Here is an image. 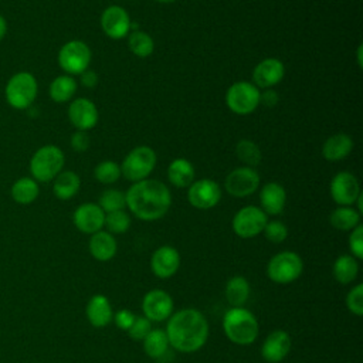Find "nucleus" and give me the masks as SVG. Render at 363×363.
I'll list each match as a JSON object with an SVG mask.
<instances>
[{"label": "nucleus", "instance_id": "nucleus-21", "mask_svg": "<svg viewBox=\"0 0 363 363\" xmlns=\"http://www.w3.org/2000/svg\"><path fill=\"white\" fill-rule=\"evenodd\" d=\"M286 203V191L282 184L269 182L261 187L259 204L261 210L267 216H278L284 211Z\"/></svg>", "mask_w": 363, "mask_h": 363}, {"label": "nucleus", "instance_id": "nucleus-48", "mask_svg": "<svg viewBox=\"0 0 363 363\" xmlns=\"http://www.w3.org/2000/svg\"><path fill=\"white\" fill-rule=\"evenodd\" d=\"M156 1H159V3H172L174 0H156Z\"/></svg>", "mask_w": 363, "mask_h": 363}, {"label": "nucleus", "instance_id": "nucleus-31", "mask_svg": "<svg viewBox=\"0 0 363 363\" xmlns=\"http://www.w3.org/2000/svg\"><path fill=\"white\" fill-rule=\"evenodd\" d=\"M142 345H143L145 353L152 359L160 360L169 352V340H167V335L163 329L152 328V330L142 340Z\"/></svg>", "mask_w": 363, "mask_h": 363}, {"label": "nucleus", "instance_id": "nucleus-11", "mask_svg": "<svg viewBox=\"0 0 363 363\" xmlns=\"http://www.w3.org/2000/svg\"><path fill=\"white\" fill-rule=\"evenodd\" d=\"M259 183L261 177L254 167L240 166L227 174L224 180V189L230 196L242 199L255 193L259 187Z\"/></svg>", "mask_w": 363, "mask_h": 363}, {"label": "nucleus", "instance_id": "nucleus-7", "mask_svg": "<svg viewBox=\"0 0 363 363\" xmlns=\"http://www.w3.org/2000/svg\"><path fill=\"white\" fill-rule=\"evenodd\" d=\"M157 162L156 152L149 146L133 147L122 160L121 174L129 182H140L147 179Z\"/></svg>", "mask_w": 363, "mask_h": 363}, {"label": "nucleus", "instance_id": "nucleus-3", "mask_svg": "<svg viewBox=\"0 0 363 363\" xmlns=\"http://www.w3.org/2000/svg\"><path fill=\"white\" fill-rule=\"evenodd\" d=\"M223 332L231 343L248 346L257 340L259 323L250 309L242 306L230 308L223 316Z\"/></svg>", "mask_w": 363, "mask_h": 363}, {"label": "nucleus", "instance_id": "nucleus-34", "mask_svg": "<svg viewBox=\"0 0 363 363\" xmlns=\"http://www.w3.org/2000/svg\"><path fill=\"white\" fill-rule=\"evenodd\" d=\"M237 157L248 167H255L259 164L262 155L258 145L250 139H241L235 146Z\"/></svg>", "mask_w": 363, "mask_h": 363}, {"label": "nucleus", "instance_id": "nucleus-17", "mask_svg": "<svg viewBox=\"0 0 363 363\" xmlns=\"http://www.w3.org/2000/svg\"><path fill=\"white\" fill-rule=\"evenodd\" d=\"M98 108L88 98H75L68 106V119L77 130H89L98 123Z\"/></svg>", "mask_w": 363, "mask_h": 363}, {"label": "nucleus", "instance_id": "nucleus-47", "mask_svg": "<svg viewBox=\"0 0 363 363\" xmlns=\"http://www.w3.org/2000/svg\"><path fill=\"white\" fill-rule=\"evenodd\" d=\"M362 54H363V45H362V44H359V47H357V50H356V58H357V65H359V68H362V67H363Z\"/></svg>", "mask_w": 363, "mask_h": 363}, {"label": "nucleus", "instance_id": "nucleus-46", "mask_svg": "<svg viewBox=\"0 0 363 363\" xmlns=\"http://www.w3.org/2000/svg\"><path fill=\"white\" fill-rule=\"evenodd\" d=\"M6 33H7V23H6V18L0 14V41L3 40Z\"/></svg>", "mask_w": 363, "mask_h": 363}, {"label": "nucleus", "instance_id": "nucleus-37", "mask_svg": "<svg viewBox=\"0 0 363 363\" xmlns=\"http://www.w3.org/2000/svg\"><path fill=\"white\" fill-rule=\"evenodd\" d=\"M95 179L102 184H112L119 180L121 174V166L116 162L112 160H104L99 162L94 169Z\"/></svg>", "mask_w": 363, "mask_h": 363}, {"label": "nucleus", "instance_id": "nucleus-16", "mask_svg": "<svg viewBox=\"0 0 363 363\" xmlns=\"http://www.w3.org/2000/svg\"><path fill=\"white\" fill-rule=\"evenodd\" d=\"M180 252L172 245L156 248L150 257V269L160 279L172 278L180 268Z\"/></svg>", "mask_w": 363, "mask_h": 363}, {"label": "nucleus", "instance_id": "nucleus-43", "mask_svg": "<svg viewBox=\"0 0 363 363\" xmlns=\"http://www.w3.org/2000/svg\"><path fill=\"white\" fill-rule=\"evenodd\" d=\"M89 143H91V139L88 132L85 130H75L71 135V147L78 153L86 152L89 147Z\"/></svg>", "mask_w": 363, "mask_h": 363}, {"label": "nucleus", "instance_id": "nucleus-41", "mask_svg": "<svg viewBox=\"0 0 363 363\" xmlns=\"http://www.w3.org/2000/svg\"><path fill=\"white\" fill-rule=\"evenodd\" d=\"M347 244L352 252L350 255H353L356 259L360 261L363 258V225L362 224H359L350 231Z\"/></svg>", "mask_w": 363, "mask_h": 363}, {"label": "nucleus", "instance_id": "nucleus-9", "mask_svg": "<svg viewBox=\"0 0 363 363\" xmlns=\"http://www.w3.org/2000/svg\"><path fill=\"white\" fill-rule=\"evenodd\" d=\"M92 54L86 43L81 40L67 41L58 51V65L67 75H79L88 69Z\"/></svg>", "mask_w": 363, "mask_h": 363}, {"label": "nucleus", "instance_id": "nucleus-44", "mask_svg": "<svg viewBox=\"0 0 363 363\" xmlns=\"http://www.w3.org/2000/svg\"><path fill=\"white\" fill-rule=\"evenodd\" d=\"M278 92L274 91L272 88H268V89H264L261 94H259V104L264 105L265 108H274L277 104H278Z\"/></svg>", "mask_w": 363, "mask_h": 363}, {"label": "nucleus", "instance_id": "nucleus-20", "mask_svg": "<svg viewBox=\"0 0 363 363\" xmlns=\"http://www.w3.org/2000/svg\"><path fill=\"white\" fill-rule=\"evenodd\" d=\"M285 75L284 62L278 58L269 57L259 61L252 71V84L258 89H268L279 84Z\"/></svg>", "mask_w": 363, "mask_h": 363}, {"label": "nucleus", "instance_id": "nucleus-25", "mask_svg": "<svg viewBox=\"0 0 363 363\" xmlns=\"http://www.w3.org/2000/svg\"><path fill=\"white\" fill-rule=\"evenodd\" d=\"M194 166L184 157H177L167 166V179L172 186L177 189L189 187L194 182Z\"/></svg>", "mask_w": 363, "mask_h": 363}, {"label": "nucleus", "instance_id": "nucleus-45", "mask_svg": "<svg viewBox=\"0 0 363 363\" xmlns=\"http://www.w3.org/2000/svg\"><path fill=\"white\" fill-rule=\"evenodd\" d=\"M79 82L85 88H94L98 84V75L92 69H85L82 74H79Z\"/></svg>", "mask_w": 363, "mask_h": 363}, {"label": "nucleus", "instance_id": "nucleus-18", "mask_svg": "<svg viewBox=\"0 0 363 363\" xmlns=\"http://www.w3.org/2000/svg\"><path fill=\"white\" fill-rule=\"evenodd\" d=\"M292 339L284 329H275L268 333L261 346V356L268 363L282 362L291 352Z\"/></svg>", "mask_w": 363, "mask_h": 363}, {"label": "nucleus", "instance_id": "nucleus-24", "mask_svg": "<svg viewBox=\"0 0 363 363\" xmlns=\"http://www.w3.org/2000/svg\"><path fill=\"white\" fill-rule=\"evenodd\" d=\"M353 149V140L346 133H335L322 145V156L329 162H337L349 156Z\"/></svg>", "mask_w": 363, "mask_h": 363}, {"label": "nucleus", "instance_id": "nucleus-14", "mask_svg": "<svg viewBox=\"0 0 363 363\" xmlns=\"http://www.w3.org/2000/svg\"><path fill=\"white\" fill-rule=\"evenodd\" d=\"M329 193L337 206H353L362 194L359 180L350 172L336 173L330 180Z\"/></svg>", "mask_w": 363, "mask_h": 363}, {"label": "nucleus", "instance_id": "nucleus-1", "mask_svg": "<svg viewBox=\"0 0 363 363\" xmlns=\"http://www.w3.org/2000/svg\"><path fill=\"white\" fill-rule=\"evenodd\" d=\"M164 332L170 347L182 353H194L206 345L210 326L199 309L184 308L170 315Z\"/></svg>", "mask_w": 363, "mask_h": 363}, {"label": "nucleus", "instance_id": "nucleus-5", "mask_svg": "<svg viewBox=\"0 0 363 363\" xmlns=\"http://www.w3.org/2000/svg\"><path fill=\"white\" fill-rule=\"evenodd\" d=\"M303 272V261L295 251H281L272 255L267 264V277L279 285L296 281Z\"/></svg>", "mask_w": 363, "mask_h": 363}, {"label": "nucleus", "instance_id": "nucleus-36", "mask_svg": "<svg viewBox=\"0 0 363 363\" xmlns=\"http://www.w3.org/2000/svg\"><path fill=\"white\" fill-rule=\"evenodd\" d=\"M130 216L125 210L111 211L105 214V224L106 231L111 234H123L130 227Z\"/></svg>", "mask_w": 363, "mask_h": 363}, {"label": "nucleus", "instance_id": "nucleus-32", "mask_svg": "<svg viewBox=\"0 0 363 363\" xmlns=\"http://www.w3.org/2000/svg\"><path fill=\"white\" fill-rule=\"evenodd\" d=\"M38 194L40 187L33 177H20L11 186V197L18 204H30Z\"/></svg>", "mask_w": 363, "mask_h": 363}, {"label": "nucleus", "instance_id": "nucleus-38", "mask_svg": "<svg viewBox=\"0 0 363 363\" xmlns=\"http://www.w3.org/2000/svg\"><path fill=\"white\" fill-rule=\"evenodd\" d=\"M265 238L269 241V242H274V244H281L286 240L288 237V227L279 221V220H272V221H267L264 230H262Z\"/></svg>", "mask_w": 363, "mask_h": 363}, {"label": "nucleus", "instance_id": "nucleus-29", "mask_svg": "<svg viewBox=\"0 0 363 363\" xmlns=\"http://www.w3.org/2000/svg\"><path fill=\"white\" fill-rule=\"evenodd\" d=\"M329 223L335 230L352 231L360 224V213L353 206H339L329 214Z\"/></svg>", "mask_w": 363, "mask_h": 363}, {"label": "nucleus", "instance_id": "nucleus-27", "mask_svg": "<svg viewBox=\"0 0 363 363\" xmlns=\"http://www.w3.org/2000/svg\"><path fill=\"white\" fill-rule=\"evenodd\" d=\"M332 274L336 282L342 285L352 284L359 274V259L350 254L339 255L332 267Z\"/></svg>", "mask_w": 363, "mask_h": 363}, {"label": "nucleus", "instance_id": "nucleus-15", "mask_svg": "<svg viewBox=\"0 0 363 363\" xmlns=\"http://www.w3.org/2000/svg\"><path fill=\"white\" fill-rule=\"evenodd\" d=\"M99 23L102 31L112 40L125 38L132 26L129 13L121 6H108L102 11Z\"/></svg>", "mask_w": 363, "mask_h": 363}, {"label": "nucleus", "instance_id": "nucleus-30", "mask_svg": "<svg viewBox=\"0 0 363 363\" xmlns=\"http://www.w3.org/2000/svg\"><path fill=\"white\" fill-rule=\"evenodd\" d=\"M78 88V84L75 81L74 77L71 75H58L57 78L52 79V82L50 84L48 88V94L50 98L57 102V104H64L72 99V96L75 95Z\"/></svg>", "mask_w": 363, "mask_h": 363}, {"label": "nucleus", "instance_id": "nucleus-12", "mask_svg": "<svg viewBox=\"0 0 363 363\" xmlns=\"http://www.w3.org/2000/svg\"><path fill=\"white\" fill-rule=\"evenodd\" d=\"M221 200V187L211 179L194 180L187 187V201L197 210H210Z\"/></svg>", "mask_w": 363, "mask_h": 363}, {"label": "nucleus", "instance_id": "nucleus-40", "mask_svg": "<svg viewBox=\"0 0 363 363\" xmlns=\"http://www.w3.org/2000/svg\"><path fill=\"white\" fill-rule=\"evenodd\" d=\"M150 330H152V322L147 318H145L143 315H140V316L135 318L132 326L128 329V335L132 340L142 342Z\"/></svg>", "mask_w": 363, "mask_h": 363}, {"label": "nucleus", "instance_id": "nucleus-28", "mask_svg": "<svg viewBox=\"0 0 363 363\" xmlns=\"http://www.w3.org/2000/svg\"><path fill=\"white\" fill-rule=\"evenodd\" d=\"M250 292H251L250 282L247 281V278H244L241 275H235V277L230 278L224 288L225 299L231 305V308L244 306V303L250 298Z\"/></svg>", "mask_w": 363, "mask_h": 363}, {"label": "nucleus", "instance_id": "nucleus-6", "mask_svg": "<svg viewBox=\"0 0 363 363\" xmlns=\"http://www.w3.org/2000/svg\"><path fill=\"white\" fill-rule=\"evenodd\" d=\"M38 92V84L31 72H16L7 82L4 95L7 104L14 109H27L34 102Z\"/></svg>", "mask_w": 363, "mask_h": 363}, {"label": "nucleus", "instance_id": "nucleus-26", "mask_svg": "<svg viewBox=\"0 0 363 363\" xmlns=\"http://www.w3.org/2000/svg\"><path fill=\"white\" fill-rule=\"evenodd\" d=\"M79 176L72 170H65L55 176L52 183V193L60 200H69L79 191Z\"/></svg>", "mask_w": 363, "mask_h": 363}, {"label": "nucleus", "instance_id": "nucleus-22", "mask_svg": "<svg viewBox=\"0 0 363 363\" xmlns=\"http://www.w3.org/2000/svg\"><path fill=\"white\" fill-rule=\"evenodd\" d=\"M85 315L94 328H105L112 322L113 309L105 295L95 294L86 303Z\"/></svg>", "mask_w": 363, "mask_h": 363}, {"label": "nucleus", "instance_id": "nucleus-39", "mask_svg": "<svg viewBox=\"0 0 363 363\" xmlns=\"http://www.w3.org/2000/svg\"><path fill=\"white\" fill-rule=\"evenodd\" d=\"M346 308L356 316L363 315V284L354 285L346 295Z\"/></svg>", "mask_w": 363, "mask_h": 363}, {"label": "nucleus", "instance_id": "nucleus-23", "mask_svg": "<svg viewBox=\"0 0 363 363\" xmlns=\"http://www.w3.org/2000/svg\"><path fill=\"white\" fill-rule=\"evenodd\" d=\"M88 248H89V254L96 261L106 262V261H111L116 255L118 242H116L113 234L101 230V231L91 234Z\"/></svg>", "mask_w": 363, "mask_h": 363}, {"label": "nucleus", "instance_id": "nucleus-33", "mask_svg": "<svg viewBox=\"0 0 363 363\" xmlns=\"http://www.w3.org/2000/svg\"><path fill=\"white\" fill-rule=\"evenodd\" d=\"M128 45H129L130 52L136 57H140V58L149 57L155 50L153 38L147 33L139 31V30L133 31L128 37Z\"/></svg>", "mask_w": 363, "mask_h": 363}, {"label": "nucleus", "instance_id": "nucleus-42", "mask_svg": "<svg viewBox=\"0 0 363 363\" xmlns=\"http://www.w3.org/2000/svg\"><path fill=\"white\" fill-rule=\"evenodd\" d=\"M135 318H136V315L132 311H129V309H119V311H116L113 313L112 320L115 322L116 328H119L121 330H126L128 332V329L132 326Z\"/></svg>", "mask_w": 363, "mask_h": 363}, {"label": "nucleus", "instance_id": "nucleus-2", "mask_svg": "<svg viewBox=\"0 0 363 363\" xmlns=\"http://www.w3.org/2000/svg\"><path fill=\"white\" fill-rule=\"evenodd\" d=\"M126 207L142 221H156L167 214L172 206L169 187L156 179L135 182L125 193Z\"/></svg>", "mask_w": 363, "mask_h": 363}, {"label": "nucleus", "instance_id": "nucleus-13", "mask_svg": "<svg viewBox=\"0 0 363 363\" xmlns=\"http://www.w3.org/2000/svg\"><path fill=\"white\" fill-rule=\"evenodd\" d=\"M174 302L170 294L164 289H150L142 299L143 316L150 322H163L173 313Z\"/></svg>", "mask_w": 363, "mask_h": 363}, {"label": "nucleus", "instance_id": "nucleus-8", "mask_svg": "<svg viewBox=\"0 0 363 363\" xmlns=\"http://www.w3.org/2000/svg\"><path fill=\"white\" fill-rule=\"evenodd\" d=\"M259 94L261 91L252 82L237 81L228 86L225 104L237 115H250L259 106Z\"/></svg>", "mask_w": 363, "mask_h": 363}, {"label": "nucleus", "instance_id": "nucleus-35", "mask_svg": "<svg viewBox=\"0 0 363 363\" xmlns=\"http://www.w3.org/2000/svg\"><path fill=\"white\" fill-rule=\"evenodd\" d=\"M96 204L104 210L105 214L111 213V211L125 210V207H126L125 193L118 189H106L101 193Z\"/></svg>", "mask_w": 363, "mask_h": 363}, {"label": "nucleus", "instance_id": "nucleus-4", "mask_svg": "<svg viewBox=\"0 0 363 363\" xmlns=\"http://www.w3.org/2000/svg\"><path fill=\"white\" fill-rule=\"evenodd\" d=\"M65 156L55 145H45L35 150L30 160V173L35 182H51L62 172Z\"/></svg>", "mask_w": 363, "mask_h": 363}, {"label": "nucleus", "instance_id": "nucleus-10", "mask_svg": "<svg viewBox=\"0 0 363 363\" xmlns=\"http://www.w3.org/2000/svg\"><path fill=\"white\" fill-rule=\"evenodd\" d=\"M268 221V216L258 206L241 207L231 220V228L240 238H254L259 235Z\"/></svg>", "mask_w": 363, "mask_h": 363}, {"label": "nucleus", "instance_id": "nucleus-19", "mask_svg": "<svg viewBox=\"0 0 363 363\" xmlns=\"http://www.w3.org/2000/svg\"><path fill=\"white\" fill-rule=\"evenodd\" d=\"M72 221L77 230L91 235L104 228L105 213L96 203H84L75 208Z\"/></svg>", "mask_w": 363, "mask_h": 363}]
</instances>
